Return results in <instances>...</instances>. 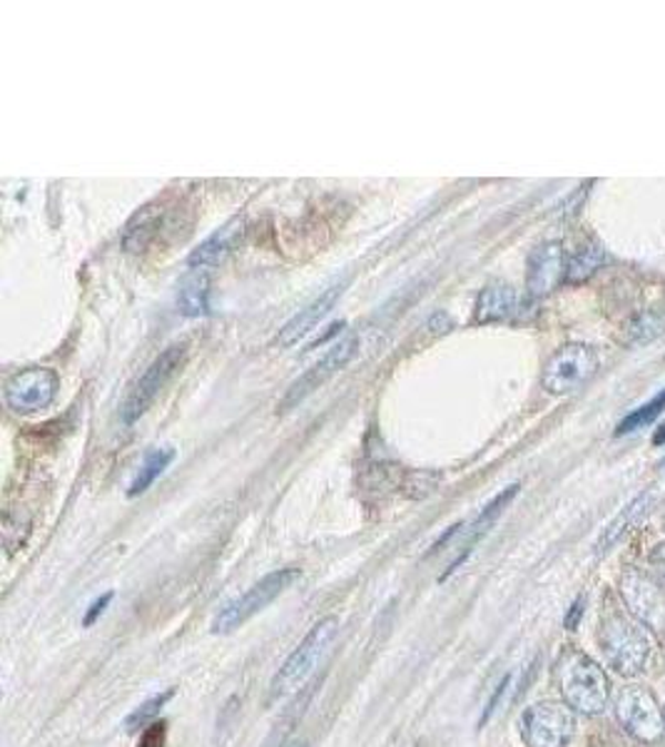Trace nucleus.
<instances>
[{"mask_svg":"<svg viewBox=\"0 0 665 747\" xmlns=\"http://www.w3.org/2000/svg\"><path fill=\"white\" fill-rule=\"evenodd\" d=\"M663 718H665V708H663Z\"/></svg>","mask_w":665,"mask_h":747,"instance_id":"obj_31","label":"nucleus"},{"mask_svg":"<svg viewBox=\"0 0 665 747\" xmlns=\"http://www.w3.org/2000/svg\"><path fill=\"white\" fill-rule=\"evenodd\" d=\"M663 411H665V389L658 391L656 397L643 403V407H638L636 411H631L628 417L618 423L616 433L621 437V433H631V431H638L643 427H648V423L656 421Z\"/></svg>","mask_w":665,"mask_h":747,"instance_id":"obj_22","label":"nucleus"},{"mask_svg":"<svg viewBox=\"0 0 665 747\" xmlns=\"http://www.w3.org/2000/svg\"><path fill=\"white\" fill-rule=\"evenodd\" d=\"M663 747H665V745H663Z\"/></svg>","mask_w":665,"mask_h":747,"instance_id":"obj_32","label":"nucleus"},{"mask_svg":"<svg viewBox=\"0 0 665 747\" xmlns=\"http://www.w3.org/2000/svg\"><path fill=\"white\" fill-rule=\"evenodd\" d=\"M653 506V493H641V497L633 499L626 509H623L616 519H613L606 529H603L601 539L596 543V553H606L611 551L616 543L621 541V536H626V533L636 526L638 521H643L648 516V511Z\"/></svg>","mask_w":665,"mask_h":747,"instance_id":"obj_17","label":"nucleus"},{"mask_svg":"<svg viewBox=\"0 0 665 747\" xmlns=\"http://www.w3.org/2000/svg\"><path fill=\"white\" fill-rule=\"evenodd\" d=\"M165 219H167V207L160 199L150 202V205L145 207H140L125 225L123 247L127 252H135V255L137 252H145L150 245H155L160 235H163Z\"/></svg>","mask_w":665,"mask_h":747,"instance_id":"obj_14","label":"nucleus"},{"mask_svg":"<svg viewBox=\"0 0 665 747\" xmlns=\"http://www.w3.org/2000/svg\"><path fill=\"white\" fill-rule=\"evenodd\" d=\"M516 491H519V487H509L507 491H503V493H499V497L497 499H493L491 503H489V506L487 509H483L481 513H479V519L477 521H473L471 523V529L467 531V539H463V551H461V556L457 559V561H453L451 563V569L447 571V573H443L441 575V581L443 579H447V575L451 573V571H457L459 569V565L463 563V559H467L469 556V553H471V549H473V543H477V541H481V536H483V533H487L491 526H493V521H497L499 516H501V511L503 509H507L509 506V501L513 499V497H516Z\"/></svg>","mask_w":665,"mask_h":747,"instance_id":"obj_18","label":"nucleus"},{"mask_svg":"<svg viewBox=\"0 0 665 747\" xmlns=\"http://www.w3.org/2000/svg\"><path fill=\"white\" fill-rule=\"evenodd\" d=\"M598 641L608 668L623 678H636L638 673L646 671L651 658V635L631 613L611 611L601 621Z\"/></svg>","mask_w":665,"mask_h":747,"instance_id":"obj_2","label":"nucleus"},{"mask_svg":"<svg viewBox=\"0 0 665 747\" xmlns=\"http://www.w3.org/2000/svg\"><path fill=\"white\" fill-rule=\"evenodd\" d=\"M613 708H616V718L631 738L641 743H658L663 738V708L651 690L638 688V685L621 688L613 698Z\"/></svg>","mask_w":665,"mask_h":747,"instance_id":"obj_8","label":"nucleus"},{"mask_svg":"<svg viewBox=\"0 0 665 747\" xmlns=\"http://www.w3.org/2000/svg\"><path fill=\"white\" fill-rule=\"evenodd\" d=\"M513 311H516V291H513V287L503 285V282H491V285L481 289L473 321L493 325V321L509 319Z\"/></svg>","mask_w":665,"mask_h":747,"instance_id":"obj_15","label":"nucleus"},{"mask_svg":"<svg viewBox=\"0 0 665 747\" xmlns=\"http://www.w3.org/2000/svg\"><path fill=\"white\" fill-rule=\"evenodd\" d=\"M357 349H359V337L357 335H349L341 341H337L335 347H329L325 357L315 361V365H311L295 383H291L287 397L282 399V411H287V409L295 407V403H299L301 399H307L311 391H317L321 383H327L331 377H335V374L345 369L349 361L355 359Z\"/></svg>","mask_w":665,"mask_h":747,"instance_id":"obj_11","label":"nucleus"},{"mask_svg":"<svg viewBox=\"0 0 665 747\" xmlns=\"http://www.w3.org/2000/svg\"><path fill=\"white\" fill-rule=\"evenodd\" d=\"M175 698V688H170L165 693H160V695H153V698L145 700L143 705H140L137 710H133L127 715V720H125V728L127 730H140V728H145V725L150 723H155V718L160 713H163L165 705Z\"/></svg>","mask_w":665,"mask_h":747,"instance_id":"obj_23","label":"nucleus"},{"mask_svg":"<svg viewBox=\"0 0 665 747\" xmlns=\"http://www.w3.org/2000/svg\"><path fill=\"white\" fill-rule=\"evenodd\" d=\"M297 579H299L297 569H279L275 573L265 575V579L252 585L245 595H239L237 601L227 603L225 608L215 615L213 628L209 631H213L215 635L237 631L239 625H245L252 618V615H257L259 611H265L272 601H277L279 595L285 593Z\"/></svg>","mask_w":665,"mask_h":747,"instance_id":"obj_4","label":"nucleus"},{"mask_svg":"<svg viewBox=\"0 0 665 747\" xmlns=\"http://www.w3.org/2000/svg\"><path fill=\"white\" fill-rule=\"evenodd\" d=\"M648 563H651V569L661 575V579H665V541L651 551Z\"/></svg>","mask_w":665,"mask_h":747,"instance_id":"obj_26","label":"nucleus"},{"mask_svg":"<svg viewBox=\"0 0 665 747\" xmlns=\"http://www.w3.org/2000/svg\"><path fill=\"white\" fill-rule=\"evenodd\" d=\"M653 443H656V447H663V443H665V423L656 433H653Z\"/></svg>","mask_w":665,"mask_h":747,"instance_id":"obj_29","label":"nucleus"},{"mask_svg":"<svg viewBox=\"0 0 665 747\" xmlns=\"http://www.w3.org/2000/svg\"><path fill=\"white\" fill-rule=\"evenodd\" d=\"M573 733H576V710H571L566 703H536L521 718V738L526 747H566Z\"/></svg>","mask_w":665,"mask_h":747,"instance_id":"obj_6","label":"nucleus"},{"mask_svg":"<svg viewBox=\"0 0 665 747\" xmlns=\"http://www.w3.org/2000/svg\"><path fill=\"white\" fill-rule=\"evenodd\" d=\"M110 601H113V593H105V595H100V598L90 605V611L85 613V618H83V628H90V625H95L100 615L105 613V608L110 605Z\"/></svg>","mask_w":665,"mask_h":747,"instance_id":"obj_24","label":"nucleus"},{"mask_svg":"<svg viewBox=\"0 0 665 747\" xmlns=\"http://www.w3.org/2000/svg\"><path fill=\"white\" fill-rule=\"evenodd\" d=\"M337 633L339 621L335 615L321 618L315 628L305 635V641L297 645L295 653L289 655L279 673L275 675V681H272V695H275V698H285V695L297 693L301 685L311 678V673L319 668V663L327 655L329 645L335 643Z\"/></svg>","mask_w":665,"mask_h":747,"instance_id":"obj_3","label":"nucleus"},{"mask_svg":"<svg viewBox=\"0 0 665 747\" xmlns=\"http://www.w3.org/2000/svg\"><path fill=\"white\" fill-rule=\"evenodd\" d=\"M583 605H586V598H583V595H581V598H579L576 603L571 605V611H569V615H566V621H563V623H566V628H569V631H576V625H579L581 615H583Z\"/></svg>","mask_w":665,"mask_h":747,"instance_id":"obj_27","label":"nucleus"},{"mask_svg":"<svg viewBox=\"0 0 665 747\" xmlns=\"http://www.w3.org/2000/svg\"><path fill=\"white\" fill-rule=\"evenodd\" d=\"M163 735H165V725L163 723L153 725V730L145 733L143 745H140V747H163Z\"/></svg>","mask_w":665,"mask_h":747,"instance_id":"obj_28","label":"nucleus"},{"mask_svg":"<svg viewBox=\"0 0 665 747\" xmlns=\"http://www.w3.org/2000/svg\"><path fill=\"white\" fill-rule=\"evenodd\" d=\"M183 361H185V347L175 345V347H167L163 355H160L153 365L145 369V374L135 383V389L130 391V397L123 407L125 423H135L150 407H153L157 393L167 387V381L173 379V374L180 367H183Z\"/></svg>","mask_w":665,"mask_h":747,"instance_id":"obj_10","label":"nucleus"},{"mask_svg":"<svg viewBox=\"0 0 665 747\" xmlns=\"http://www.w3.org/2000/svg\"><path fill=\"white\" fill-rule=\"evenodd\" d=\"M603 262H606V252H603L598 245L581 247L576 255L569 259L566 282L569 285H581V282H586L596 275V272L603 267Z\"/></svg>","mask_w":665,"mask_h":747,"instance_id":"obj_21","label":"nucleus"},{"mask_svg":"<svg viewBox=\"0 0 665 747\" xmlns=\"http://www.w3.org/2000/svg\"><path fill=\"white\" fill-rule=\"evenodd\" d=\"M598 371V355L589 345H563L559 351H553L551 359L543 365L541 383L549 393H573L596 377Z\"/></svg>","mask_w":665,"mask_h":747,"instance_id":"obj_5","label":"nucleus"},{"mask_svg":"<svg viewBox=\"0 0 665 747\" xmlns=\"http://www.w3.org/2000/svg\"><path fill=\"white\" fill-rule=\"evenodd\" d=\"M60 389V379L53 369L30 367L18 371L6 383V403L16 413H38L45 411L55 401Z\"/></svg>","mask_w":665,"mask_h":747,"instance_id":"obj_9","label":"nucleus"},{"mask_svg":"<svg viewBox=\"0 0 665 747\" xmlns=\"http://www.w3.org/2000/svg\"><path fill=\"white\" fill-rule=\"evenodd\" d=\"M621 598L643 628L665 638V589L661 581L641 569H628L621 575Z\"/></svg>","mask_w":665,"mask_h":747,"instance_id":"obj_7","label":"nucleus"},{"mask_svg":"<svg viewBox=\"0 0 665 747\" xmlns=\"http://www.w3.org/2000/svg\"><path fill=\"white\" fill-rule=\"evenodd\" d=\"M177 307L185 317L209 315V279L205 272H195L183 279L177 291Z\"/></svg>","mask_w":665,"mask_h":747,"instance_id":"obj_19","label":"nucleus"},{"mask_svg":"<svg viewBox=\"0 0 665 747\" xmlns=\"http://www.w3.org/2000/svg\"><path fill=\"white\" fill-rule=\"evenodd\" d=\"M509 683H511V675H507V678H503V681H501V685H499V688H497V690H493V695H491V700L487 703V708H483V715H481V720H479V728H483V725H487V723H489V718H491V715H493V710H497V705H499V700H501V695H503V693H507V688H509Z\"/></svg>","mask_w":665,"mask_h":747,"instance_id":"obj_25","label":"nucleus"},{"mask_svg":"<svg viewBox=\"0 0 665 747\" xmlns=\"http://www.w3.org/2000/svg\"><path fill=\"white\" fill-rule=\"evenodd\" d=\"M175 459V449H170V447H163V449H153L145 457V461L140 463V471H137V477L133 479V483H130V497H140V493H145L150 487H153V483L163 477L165 469L170 467V463H173Z\"/></svg>","mask_w":665,"mask_h":747,"instance_id":"obj_20","label":"nucleus"},{"mask_svg":"<svg viewBox=\"0 0 665 747\" xmlns=\"http://www.w3.org/2000/svg\"><path fill=\"white\" fill-rule=\"evenodd\" d=\"M556 685L563 703L583 715H598L608 705L611 683L601 665L581 651H566L556 663Z\"/></svg>","mask_w":665,"mask_h":747,"instance_id":"obj_1","label":"nucleus"},{"mask_svg":"<svg viewBox=\"0 0 665 747\" xmlns=\"http://www.w3.org/2000/svg\"><path fill=\"white\" fill-rule=\"evenodd\" d=\"M566 255L561 242H543L529 255L526 265V289L529 297L541 299L551 295L561 282H566Z\"/></svg>","mask_w":665,"mask_h":747,"instance_id":"obj_12","label":"nucleus"},{"mask_svg":"<svg viewBox=\"0 0 665 747\" xmlns=\"http://www.w3.org/2000/svg\"><path fill=\"white\" fill-rule=\"evenodd\" d=\"M297 747H307V745H305V743H301V745H297Z\"/></svg>","mask_w":665,"mask_h":747,"instance_id":"obj_30","label":"nucleus"},{"mask_svg":"<svg viewBox=\"0 0 665 747\" xmlns=\"http://www.w3.org/2000/svg\"><path fill=\"white\" fill-rule=\"evenodd\" d=\"M345 287H347V279H341V282H335V285H329L315 301H309V305L305 309H301L299 315L291 317L287 321V325L279 329L275 345L282 347V349H287L291 345H297L299 339H305L311 329H317L319 321L325 319L331 309H335V305L339 301Z\"/></svg>","mask_w":665,"mask_h":747,"instance_id":"obj_13","label":"nucleus"},{"mask_svg":"<svg viewBox=\"0 0 665 747\" xmlns=\"http://www.w3.org/2000/svg\"><path fill=\"white\" fill-rule=\"evenodd\" d=\"M242 235V219H232L227 222L225 227L217 229L213 237H207L203 245H200L193 255H190V267L193 269H205V267H213L219 265L222 259H225L232 247L237 245V239Z\"/></svg>","mask_w":665,"mask_h":747,"instance_id":"obj_16","label":"nucleus"}]
</instances>
